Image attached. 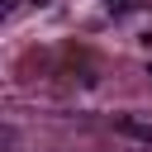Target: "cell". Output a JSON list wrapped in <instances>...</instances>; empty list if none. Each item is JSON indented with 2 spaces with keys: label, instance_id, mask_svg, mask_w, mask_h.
I'll list each match as a JSON object with an SVG mask.
<instances>
[{
  "label": "cell",
  "instance_id": "obj_1",
  "mask_svg": "<svg viewBox=\"0 0 152 152\" xmlns=\"http://www.w3.org/2000/svg\"><path fill=\"white\" fill-rule=\"evenodd\" d=\"M119 133H128L138 142H152V124H142V119H119Z\"/></svg>",
  "mask_w": 152,
  "mask_h": 152
}]
</instances>
